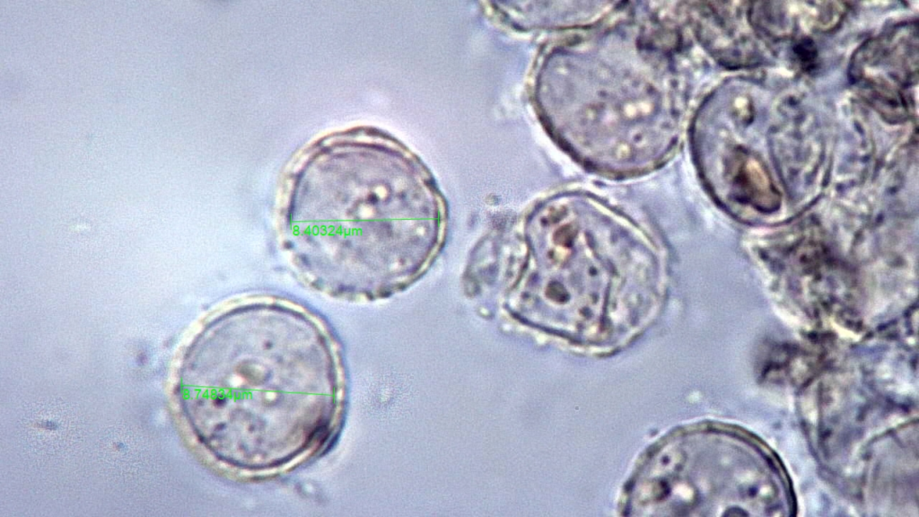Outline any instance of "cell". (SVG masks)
Returning a JSON list of instances; mask_svg holds the SVG:
<instances>
[{
	"label": "cell",
	"mask_w": 919,
	"mask_h": 517,
	"mask_svg": "<svg viewBox=\"0 0 919 517\" xmlns=\"http://www.w3.org/2000/svg\"><path fill=\"white\" fill-rule=\"evenodd\" d=\"M600 222L575 217L556 223L550 251L557 270L546 296L556 305L551 328L577 343L608 344L588 296L583 276L632 333L645 320L658 294L656 260L632 229L607 218L591 251Z\"/></svg>",
	"instance_id": "6da1fadb"
},
{
	"label": "cell",
	"mask_w": 919,
	"mask_h": 517,
	"mask_svg": "<svg viewBox=\"0 0 919 517\" xmlns=\"http://www.w3.org/2000/svg\"><path fill=\"white\" fill-rule=\"evenodd\" d=\"M727 180L733 196L762 211L779 205V193L761 162L750 153L737 151L726 163Z\"/></svg>",
	"instance_id": "7a4b0ae2"
}]
</instances>
